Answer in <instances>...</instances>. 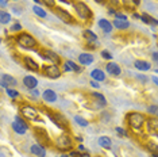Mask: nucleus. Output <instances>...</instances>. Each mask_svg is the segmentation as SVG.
<instances>
[{
    "instance_id": "obj_34",
    "label": "nucleus",
    "mask_w": 158,
    "mask_h": 157,
    "mask_svg": "<svg viewBox=\"0 0 158 157\" xmlns=\"http://www.w3.org/2000/svg\"><path fill=\"white\" fill-rule=\"evenodd\" d=\"M115 19H119V20H127V15L122 12H115Z\"/></svg>"
},
{
    "instance_id": "obj_6",
    "label": "nucleus",
    "mask_w": 158,
    "mask_h": 157,
    "mask_svg": "<svg viewBox=\"0 0 158 157\" xmlns=\"http://www.w3.org/2000/svg\"><path fill=\"white\" fill-rule=\"evenodd\" d=\"M73 145V141L70 140V137H68L66 134L60 135L56 141V146L60 149V151H69Z\"/></svg>"
},
{
    "instance_id": "obj_13",
    "label": "nucleus",
    "mask_w": 158,
    "mask_h": 157,
    "mask_svg": "<svg viewBox=\"0 0 158 157\" xmlns=\"http://www.w3.org/2000/svg\"><path fill=\"white\" fill-rule=\"evenodd\" d=\"M0 84L6 88H10V87H15L18 84V81L11 76V74H3L2 80H0Z\"/></svg>"
},
{
    "instance_id": "obj_40",
    "label": "nucleus",
    "mask_w": 158,
    "mask_h": 157,
    "mask_svg": "<svg viewBox=\"0 0 158 157\" xmlns=\"http://www.w3.org/2000/svg\"><path fill=\"white\" fill-rule=\"evenodd\" d=\"M70 157H84V155H81V153H78V152H72Z\"/></svg>"
},
{
    "instance_id": "obj_11",
    "label": "nucleus",
    "mask_w": 158,
    "mask_h": 157,
    "mask_svg": "<svg viewBox=\"0 0 158 157\" xmlns=\"http://www.w3.org/2000/svg\"><path fill=\"white\" fill-rule=\"evenodd\" d=\"M39 54H41V53H39ZM41 57H44L45 60H49V61L52 64H54V65H58L61 62V58L58 57V54H56V53L52 52V50H44Z\"/></svg>"
},
{
    "instance_id": "obj_14",
    "label": "nucleus",
    "mask_w": 158,
    "mask_h": 157,
    "mask_svg": "<svg viewBox=\"0 0 158 157\" xmlns=\"http://www.w3.org/2000/svg\"><path fill=\"white\" fill-rule=\"evenodd\" d=\"M106 70L110 74H112V76H119V74L122 73V69L120 66L118 65L116 62H108L106 65Z\"/></svg>"
},
{
    "instance_id": "obj_7",
    "label": "nucleus",
    "mask_w": 158,
    "mask_h": 157,
    "mask_svg": "<svg viewBox=\"0 0 158 157\" xmlns=\"http://www.w3.org/2000/svg\"><path fill=\"white\" fill-rule=\"evenodd\" d=\"M44 73L48 77H50V78H58L62 72H61V69L58 68V65H54V64H52V65L44 66Z\"/></svg>"
},
{
    "instance_id": "obj_27",
    "label": "nucleus",
    "mask_w": 158,
    "mask_h": 157,
    "mask_svg": "<svg viewBox=\"0 0 158 157\" xmlns=\"http://www.w3.org/2000/svg\"><path fill=\"white\" fill-rule=\"evenodd\" d=\"M10 22H11V15L7 11H0V23L7 24Z\"/></svg>"
},
{
    "instance_id": "obj_8",
    "label": "nucleus",
    "mask_w": 158,
    "mask_h": 157,
    "mask_svg": "<svg viewBox=\"0 0 158 157\" xmlns=\"http://www.w3.org/2000/svg\"><path fill=\"white\" fill-rule=\"evenodd\" d=\"M12 129H14V131H15V133L23 135V134L27 133L28 126L23 122V119H20L19 117H16V118H15V122L12 123Z\"/></svg>"
},
{
    "instance_id": "obj_45",
    "label": "nucleus",
    "mask_w": 158,
    "mask_h": 157,
    "mask_svg": "<svg viewBox=\"0 0 158 157\" xmlns=\"http://www.w3.org/2000/svg\"><path fill=\"white\" fill-rule=\"evenodd\" d=\"M96 3H99V4H104V2H106V0H95Z\"/></svg>"
},
{
    "instance_id": "obj_20",
    "label": "nucleus",
    "mask_w": 158,
    "mask_h": 157,
    "mask_svg": "<svg viewBox=\"0 0 158 157\" xmlns=\"http://www.w3.org/2000/svg\"><path fill=\"white\" fill-rule=\"evenodd\" d=\"M99 27L102 28V30L104 31V33H111V31H112V28H114V26H112V23L110 22V20H107V19H100L99 20Z\"/></svg>"
},
{
    "instance_id": "obj_37",
    "label": "nucleus",
    "mask_w": 158,
    "mask_h": 157,
    "mask_svg": "<svg viewBox=\"0 0 158 157\" xmlns=\"http://www.w3.org/2000/svg\"><path fill=\"white\" fill-rule=\"evenodd\" d=\"M22 30V24L20 23H15L14 26H11V31H20Z\"/></svg>"
},
{
    "instance_id": "obj_12",
    "label": "nucleus",
    "mask_w": 158,
    "mask_h": 157,
    "mask_svg": "<svg viewBox=\"0 0 158 157\" xmlns=\"http://www.w3.org/2000/svg\"><path fill=\"white\" fill-rule=\"evenodd\" d=\"M145 123H146L147 131H149L150 134L156 135L158 133V121H157V118H149L147 121H145Z\"/></svg>"
},
{
    "instance_id": "obj_17",
    "label": "nucleus",
    "mask_w": 158,
    "mask_h": 157,
    "mask_svg": "<svg viewBox=\"0 0 158 157\" xmlns=\"http://www.w3.org/2000/svg\"><path fill=\"white\" fill-rule=\"evenodd\" d=\"M93 60H95V57L89 54V53H81L78 56V61H80L81 65H89V64L93 62Z\"/></svg>"
},
{
    "instance_id": "obj_42",
    "label": "nucleus",
    "mask_w": 158,
    "mask_h": 157,
    "mask_svg": "<svg viewBox=\"0 0 158 157\" xmlns=\"http://www.w3.org/2000/svg\"><path fill=\"white\" fill-rule=\"evenodd\" d=\"M138 78H139L141 81H143V83H146V81H147V77H146V76H138Z\"/></svg>"
},
{
    "instance_id": "obj_50",
    "label": "nucleus",
    "mask_w": 158,
    "mask_h": 157,
    "mask_svg": "<svg viewBox=\"0 0 158 157\" xmlns=\"http://www.w3.org/2000/svg\"><path fill=\"white\" fill-rule=\"evenodd\" d=\"M34 2H35V3H41V2H39V0H34Z\"/></svg>"
},
{
    "instance_id": "obj_31",
    "label": "nucleus",
    "mask_w": 158,
    "mask_h": 157,
    "mask_svg": "<svg viewBox=\"0 0 158 157\" xmlns=\"http://www.w3.org/2000/svg\"><path fill=\"white\" fill-rule=\"evenodd\" d=\"M74 121L77 122L78 126H82V127H85V126H88V121L87 119H84L82 117H74Z\"/></svg>"
},
{
    "instance_id": "obj_43",
    "label": "nucleus",
    "mask_w": 158,
    "mask_h": 157,
    "mask_svg": "<svg viewBox=\"0 0 158 157\" xmlns=\"http://www.w3.org/2000/svg\"><path fill=\"white\" fill-rule=\"evenodd\" d=\"M0 6H2V7H6V6H7V0H0Z\"/></svg>"
},
{
    "instance_id": "obj_4",
    "label": "nucleus",
    "mask_w": 158,
    "mask_h": 157,
    "mask_svg": "<svg viewBox=\"0 0 158 157\" xmlns=\"http://www.w3.org/2000/svg\"><path fill=\"white\" fill-rule=\"evenodd\" d=\"M20 112H22V115L24 118H27L28 121H37L39 118V111L35 107L27 104V106H23L22 108H20Z\"/></svg>"
},
{
    "instance_id": "obj_23",
    "label": "nucleus",
    "mask_w": 158,
    "mask_h": 157,
    "mask_svg": "<svg viewBox=\"0 0 158 157\" xmlns=\"http://www.w3.org/2000/svg\"><path fill=\"white\" fill-rule=\"evenodd\" d=\"M91 77L95 81H104L106 80V74H104V72L100 69H93L91 72Z\"/></svg>"
},
{
    "instance_id": "obj_24",
    "label": "nucleus",
    "mask_w": 158,
    "mask_h": 157,
    "mask_svg": "<svg viewBox=\"0 0 158 157\" xmlns=\"http://www.w3.org/2000/svg\"><path fill=\"white\" fill-rule=\"evenodd\" d=\"M98 142H99V145L102 146V148H104V149H110L111 145H112V141H111V138L110 137H106V135L100 137Z\"/></svg>"
},
{
    "instance_id": "obj_38",
    "label": "nucleus",
    "mask_w": 158,
    "mask_h": 157,
    "mask_svg": "<svg viewBox=\"0 0 158 157\" xmlns=\"http://www.w3.org/2000/svg\"><path fill=\"white\" fill-rule=\"evenodd\" d=\"M116 133L119 135H122V137H126V135H127V133H126L124 129H122V127H116Z\"/></svg>"
},
{
    "instance_id": "obj_49",
    "label": "nucleus",
    "mask_w": 158,
    "mask_h": 157,
    "mask_svg": "<svg viewBox=\"0 0 158 157\" xmlns=\"http://www.w3.org/2000/svg\"><path fill=\"white\" fill-rule=\"evenodd\" d=\"M60 157H69V156H68V155H64V156H60Z\"/></svg>"
},
{
    "instance_id": "obj_28",
    "label": "nucleus",
    "mask_w": 158,
    "mask_h": 157,
    "mask_svg": "<svg viewBox=\"0 0 158 157\" xmlns=\"http://www.w3.org/2000/svg\"><path fill=\"white\" fill-rule=\"evenodd\" d=\"M141 19H142L145 23H147V24L153 23L154 26H157V23H158V22H157V19H154V18H152V16L149 15V14H142V15H141Z\"/></svg>"
},
{
    "instance_id": "obj_15",
    "label": "nucleus",
    "mask_w": 158,
    "mask_h": 157,
    "mask_svg": "<svg viewBox=\"0 0 158 157\" xmlns=\"http://www.w3.org/2000/svg\"><path fill=\"white\" fill-rule=\"evenodd\" d=\"M30 151H31V153H33V155H35L37 157H45V156H46V149H45V146H42V145H39V144L31 145Z\"/></svg>"
},
{
    "instance_id": "obj_39",
    "label": "nucleus",
    "mask_w": 158,
    "mask_h": 157,
    "mask_svg": "<svg viewBox=\"0 0 158 157\" xmlns=\"http://www.w3.org/2000/svg\"><path fill=\"white\" fill-rule=\"evenodd\" d=\"M42 2H44L46 6H49V7H53V6H54V0H42Z\"/></svg>"
},
{
    "instance_id": "obj_2",
    "label": "nucleus",
    "mask_w": 158,
    "mask_h": 157,
    "mask_svg": "<svg viewBox=\"0 0 158 157\" xmlns=\"http://www.w3.org/2000/svg\"><path fill=\"white\" fill-rule=\"evenodd\" d=\"M16 42L22 46L23 49H34L37 46V39L28 33H20L16 37Z\"/></svg>"
},
{
    "instance_id": "obj_19",
    "label": "nucleus",
    "mask_w": 158,
    "mask_h": 157,
    "mask_svg": "<svg viewBox=\"0 0 158 157\" xmlns=\"http://www.w3.org/2000/svg\"><path fill=\"white\" fill-rule=\"evenodd\" d=\"M23 84H24V87L28 88V90H34V88L38 85V80L33 76H26L23 78Z\"/></svg>"
},
{
    "instance_id": "obj_16",
    "label": "nucleus",
    "mask_w": 158,
    "mask_h": 157,
    "mask_svg": "<svg viewBox=\"0 0 158 157\" xmlns=\"http://www.w3.org/2000/svg\"><path fill=\"white\" fill-rule=\"evenodd\" d=\"M42 98H44L45 102L49 103H54L57 100V94L53 90H45L44 94H42Z\"/></svg>"
},
{
    "instance_id": "obj_41",
    "label": "nucleus",
    "mask_w": 158,
    "mask_h": 157,
    "mask_svg": "<svg viewBox=\"0 0 158 157\" xmlns=\"http://www.w3.org/2000/svg\"><path fill=\"white\" fill-rule=\"evenodd\" d=\"M91 85H92L93 88H99V83H98V81H95V80L91 81Z\"/></svg>"
},
{
    "instance_id": "obj_33",
    "label": "nucleus",
    "mask_w": 158,
    "mask_h": 157,
    "mask_svg": "<svg viewBox=\"0 0 158 157\" xmlns=\"http://www.w3.org/2000/svg\"><path fill=\"white\" fill-rule=\"evenodd\" d=\"M147 148L153 152V155H157V142H150V144L147 145Z\"/></svg>"
},
{
    "instance_id": "obj_21",
    "label": "nucleus",
    "mask_w": 158,
    "mask_h": 157,
    "mask_svg": "<svg viewBox=\"0 0 158 157\" xmlns=\"http://www.w3.org/2000/svg\"><path fill=\"white\" fill-rule=\"evenodd\" d=\"M64 72H81V68L76 65L73 61H65V64H64Z\"/></svg>"
},
{
    "instance_id": "obj_9",
    "label": "nucleus",
    "mask_w": 158,
    "mask_h": 157,
    "mask_svg": "<svg viewBox=\"0 0 158 157\" xmlns=\"http://www.w3.org/2000/svg\"><path fill=\"white\" fill-rule=\"evenodd\" d=\"M49 118L60 127V129H66L68 122L65 121V118L61 115V114H58V112H49Z\"/></svg>"
},
{
    "instance_id": "obj_53",
    "label": "nucleus",
    "mask_w": 158,
    "mask_h": 157,
    "mask_svg": "<svg viewBox=\"0 0 158 157\" xmlns=\"http://www.w3.org/2000/svg\"><path fill=\"white\" fill-rule=\"evenodd\" d=\"M0 42H2V39H0Z\"/></svg>"
},
{
    "instance_id": "obj_26",
    "label": "nucleus",
    "mask_w": 158,
    "mask_h": 157,
    "mask_svg": "<svg viewBox=\"0 0 158 157\" xmlns=\"http://www.w3.org/2000/svg\"><path fill=\"white\" fill-rule=\"evenodd\" d=\"M82 35H84V38L87 39L88 42H98V35L93 33V31H91V30H85Z\"/></svg>"
},
{
    "instance_id": "obj_44",
    "label": "nucleus",
    "mask_w": 158,
    "mask_h": 157,
    "mask_svg": "<svg viewBox=\"0 0 158 157\" xmlns=\"http://www.w3.org/2000/svg\"><path fill=\"white\" fill-rule=\"evenodd\" d=\"M153 60H154V61H157V60H158V54H157V52H154V53H153Z\"/></svg>"
},
{
    "instance_id": "obj_29",
    "label": "nucleus",
    "mask_w": 158,
    "mask_h": 157,
    "mask_svg": "<svg viewBox=\"0 0 158 157\" xmlns=\"http://www.w3.org/2000/svg\"><path fill=\"white\" fill-rule=\"evenodd\" d=\"M92 96L95 99H98V102L100 103V107H103V106H106L107 104V100H106V98L102 95V94H99V92H93Z\"/></svg>"
},
{
    "instance_id": "obj_10",
    "label": "nucleus",
    "mask_w": 158,
    "mask_h": 157,
    "mask_svg": "<svg viewBox=\"0 0 158 157\" xmlns=\"http://www.w3.org/2000/svg\"><path fill=\"white\" fill-rule=\"evenodd\" d=\"M54 11H56V15L58 16L64 23H73V22H74V18L72 16L68 11H65V10H62V8H60V7H57Z\"/></svg>"
},
{
    "instance_id": "obj_32",
    "label": "nucleus",
    "mask_w": 158,
    "mask_h": 157,
    "mask_svg": "<svg viewBox=\"0 0 158 157\" xmlns=\"http://www.w3.org/2000/svg\"><path fill=\"white\" fill-rule=\"evenodd\" d=\"M6 94L12 99H16L18 96H19V92H18L16 90H11V88H6Z\"/></svg>"
},
{
    "instance_id": "obj_25",
    "label": "nucleus",
    "mask_w": 158,
    "mask_h": 157,
    "mask_svg": "<svg viewBox=\"0 0 158 157\" xmlns=\"http://www.w3.org/2000/svg\"><path fill=\"white\" fill-rule=\"evenodd\" d=\"M114 27L119 28V30H124V28H128L130 26V23H128V20H119V19H115L114 23H112Z\"/></svg>"
},
{
    "instance_id": "obj_22",
    "label": "nucleus",
    "mask_w": 158,
    "mask_h": 157,
    "mask_svg": "<svg viewBox=\"0 0 158 157\" xmlns=\"http://www.w3.org/2000/svg\"><path fill=\"white\" fill-rule=\"evenodd\" d=\"M134 65L135 68L138 70H150V68H152V65H150V62H147V61H142V60H136V61L134 62Z\"/></svg>"
},
{
    "instance_id": "obj_18",
    "label": "nucleus",
    "mask_w": 158,
    "mask_h": 157,
    "mask_svg": "<svg viewBox=\"0 0 158 157\" xmlns=\"http://www.w3.org/2000/svg\"><path fill=\"white\" fill-rule=\"evenodd\" d=\"M23 61H24V64H26V66L28 68V69L34 70V72H38V70H39V65L34 61L33 58H31V57L24 56V57H23Z\"/></svg>"
},
{
    "instance_id": "obj_46",
    "label": "nucleus",
    "mask_w": 158,
    "mask_h": 157,
    "mask_svg": "<svg viewBox=\"0 0 158 157\" xmlns=\"http://www.w3.org/2000/svg\"><path fill=\"white\" fill-rule=\"evenodd\" d=\"M132 2H134V4H135V6H139V3H141V0H132Z\"/></svg>"
},
{
    "instance_id": "obj_47",
    "label": "nucleus",
    "mask_w": 158,
    "mask_h": 157,
    "mask_svg": "<svg viewBox=\"0 0 158 157\" xmlns=\"http://www.w3.org/2000/svg\"><path fill=\"white\" fill-rule=\"evenodd\" d=\"M134 18H135V19H141V15H138V14H134Z\"/></svg>"
},
{
    "instance_id": "obj_36",
    "label": "nucleus",
    "mask_w": 158,
    "mask_h": 157,
    "mask_svg": "<svg viewBox=\"0 0 158 157\" xmlns=\"http://www.w3.org/2000/svg\"><path fill=\"white\" fill-rule=\"evenodd\" d=\"M102 57L104 60H111V58H112V54H111L110 52H107V50H103L102 52Z\"/></svg>"
},
{
    "instance_id": "obj_5",
    "label": "nucleus",
    "mask_w": 158,
    "mask_h": 157,
    "mask_svg": "<svg viewBox=\"0 0 158 157\" xmlns=\"http://www.w3.org/2000/svg\"><path fill=\"white\" fill-rule=\"evenodd\" d=\"M34 131H35V137H37L39 145H42V146H44V145L45 146H52V141H50V138H49L48 131L44 130V129H41V127H35Z\"/></svg>"
},
{
    "instance_id": "obj_3",
    "label": "nucleus",
    "mask_w": 158,
    "mask_h": 157,
    "mask_svg": "<svg viewBox=\"0 0 158 157\" xmlns=\"http://www.w3.org/2000/svg\"><path fill=\"white\" fill-rule=\"evenodd\" d=\"M73 7H74V10H76V14L81 18V19L87 20V19H91V18H92L91 8H89L85 3H82V2H73Z\"/></svg>"
},
{
    "instance_id": "obj_51",
    "label": "nucleus",
    "mask_w": 158,
    "mask_h": 157,
    "mask_svg": "<svg viewBox=\"0 0 158 157\" xmlns=\"http://www.w3.org/2000/svg\"><path fill=\"white\" fill-rule=\"evenodd\" d=\"M61 2H62V3H66V0H61Z\"/></svg>"
},
{
    "instance_id": "obj_48",
    "label": "nucleus",
    "mask_w": 158,
    "mask_h": 157,
    "mask_svg": "<svg viewBox=\"0 0 158 157\" xmlns=\"http://www.w3.org/2000/svg\"><path fill=\"white\" fill-rule=\"evenodd\" d=\"M153 81H154V84H157V83H158V80H157V76H154V77H153Z\"/></svg>"
},
{
    "instance_id": "obj_30",
    "label": "nucleus",
    "mask_w": 158,
    "mask_h": 157,
    "mask_svg": "<svg viewBox=\"0 0 158 157\" xmlns=\"http://www.w3.org/2000/svg\"><path fill=\"white\" fill-rule=\"evenodd\" d=\"M33 11L35 12V15H38V16H41V18H45L46 16V11L44 8H41L39 6H35L34 8H33Z\"/></svg>"
},
{
    "instance_id": "obj_52",
    "label": "nucleus",
    "mask_w": 158,
    "mask_h": 157,
    "mask_svg": "<svg viewBox=\"0 0 158 157\" xmlns=\"http://www.w3.org/2000/svg\"><path fill=\"white\" fill-rule=\"evenodd\" d=\"M153 157H157V155H153Z\"/></svg>"
},
{
    "instance_id": "obj_35",
    "label": "nucleus",
    "mask_w": 158,
    "mask_h": 157,
    "mask_svg": "<svg viewBox=\"0 0 158 157\" xmlns=\"http://www.w3.org/2000/svg\"><path fill=\"white\" fill-rule=\"evenodd\" d=\"M157 104H152V106H149V108H147V111H149L150 114H153V115H156L157 114Z\"/></svg>"
},
{
    "instance_id": "obj_1",
    "label": "nucleus",
    "mask_w": 158,
    "mask_h": 157,
    "mask_svg": "<svg viewBox=\"0 0 158 157\" xmlns=\"http://www.w3.org/2000/svg\"><path fill=\"white\" fill-rule=\"evenodd\" d=\"M145 115L141 112H130L127 115V122L134 130H141L142 126L145 125Z\"/></svg>"
}]
</instances>
